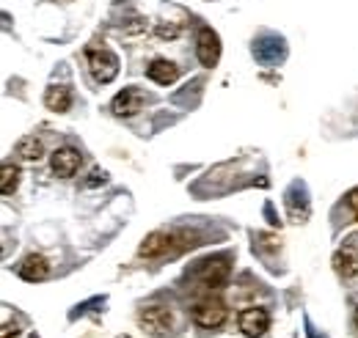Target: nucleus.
<instances>
[{"label": "nucleus", "mask_w": 358, "mask_h": 338, "mask_svg": "<svg viewBox=\"0 0 358 338\" xmlns=\"http://www.w3.org/2000/svg\"><path fill=\"white\" fill-rule=\"evenodd\" d=\"M47 275H50V264H47L45 256H28V258L20 264V278L28 281V284L45 281Z\"/></svg>", "instance_id": "nucleus-11"}, {"label": "nucleus", "mask_w": 358, "mask_h": 338, "mask_svg": "<svg viewBox=\"0 0 358 338\" xmlns=\"http://www.w3.org/2000/svg\"><path fill=\"white\" fill-rule=\"evenodd\" d=\"M55 3H69V0H55Z\"/></svg>", "instance_id": "nucleus-22"}, {"label": "nucleus", "mask_w": 358, "mask_h": 338, "mask_svg": "<svg viewBox=\"0 0 358 338\" xmlns=\"http://www.w3.org/2000/svg\"><path fill=\"white\" fill-rule=\"evenodd\" d=\"M17 154H20V160H25V163H39V160L45 157V146H42L39 138H22V140L17 143Z\"/></svg>", "instance_id": "nucleus-15"}, {"label": "nucleus", "mask_w": 358, "mask_h": 338, "mask_svg": "<svg viewBox=\"0 0 358 338\" xmlns=\"http://www.w3.org/2000/svg\"><path fill=\"white\" fill-rule=\"evenodd\" d=\"M20 187V168L6 163L3 166V176H0V193L3 196H14V190Z\"/></svg>", "instance_id": "nucleus-16"}, {"label": "nucleus", "mask_w": 358, "mask_h": 338, "mask_svg": "<svg viewBox=\"0 0 358 338\" xmlns=\"http://www.w3.org/2000/svg\"><path fill=\"white\" fill-rule=\"evenodd\" d=\"M89 69L96 83H110L119 75V58L110 50H91L89 52Z\"/></svg>", "instance_id": "nucleus-4"}, {"label": "nucleus", "mask_w": 358, "mask_h": 338, "mask_svg": "<svg viewBox=\"0 0 358 338\" xmlns=\"http://www.w3.org/2000/svg\"><path fill=\"white\" fill-rule=\"evenodd\" d=\"M34 338H36V336H34Z\"/></svg>", "instance_id": "nucleus-23"}, {"label": "nucleus", "mask_w": 358, "mask_h": 338, "mask_svg": "<svg viewBox=\"0 0 358 338\" xmlns=\"http://www.w3.org/2000/svg\"><path fill=\"white\" fill-rule=\"evenodd\" d=\"M356 328H358V308H356Z\"/></svg>", "instance_id": "nucleus-21"}, {"label": "nucleus", "mask_w": 358, "mask_h": 338, "mask_svg": "<svg viewBox=\"0 0 358 338\" xmlns=\"http://www.w3.org/2000/svg\"><path fill=\"white\" fill-rule=\"evenodd\" d=\"M204 286H210V289H218V286H224L226 281H229V275H231V267H229V258L224 256H213V258H204V261H199V267H196V272H193Z\"/></svg>", "instance_id": "nucleus-2"}, {"label": "nucleus", "mask_w": 358, "mask_h": 338, "mask_svg": "<svg viewBox=\"0 0 358 338\" xmlns=\"http://www.w3.org/2000/svg\"><path fill=\"white\" fill-rule=\"evenodd\" d=\"M141 108H143V94H141L138 88H124V91H119V94L113 96V102H110V110H113L116 116H135Z\"/></svg>", "instance_id": "nucleus-9"}, {"label": "nucleus", "mask_w": 358, "mask_h": 338, "mask_svg": "<svg viewBox=\"0 0 358 338\" xmlns=\"http://www.w3.org/2000/svg\"><path fill=\"white\" fill-rule=\"evenodd\" d=\"M20 330H17V325H3V338H11V336H17Z\"/></svg>", "instance_id": "nucleus-20"}, {"label": "nucleus", "mask_w": 358, "mask_h": 338, "mask_svg": "<svg viewBox=\"0 0 358 338\" xmlns=\"http://www.w3.org/2000/svg\"><path fill=\"white\" fill-rule=\"evenodd\" d=\"M348 207L353 210V214L358 217V187L356 190H350V196H348Z\"/></svg>", "instance_id": "nucleus-18"}, {"label": "nucleus", "mask_w": 358, "mask_h": 338, "mask_svg": "<svg viewBox=\"0 0 358 338\" xmlns=\"http://www.w3.org/2000/svg\"><path fill=\"white\" fill-rule=\"evenodd\" d=\"M196 55L204 66H215L218 58H221V39L215 31L210 28H201L199 31V42H196Z\"/></svg>", "instance_id": "nucleus-7"}, {"label": "nucleus", "mask_w": 358, "mask_h": 338, "mask_svg": "<svg viewBox=\"0 0 358 338\" xmlns=\"http://www.w3.org/2000/svg\"><path fill=\"white\" fill-rule=\"evenodd\" d=\"M177 34H179V28H177V25H171V28H166V25H160V28H157V36H160V39H174Z\"/></svg>", "instance_id": "nucleus-17"}, {"label": "nucleus", "mask_w": 358, "mask_h": 338, "mask_svg": "<svg viewBox=\"0 0 358 338\" xmlns=\"http://www.w3.org/2000/svg\"><path fill=\"white\" fill-rule=\"evenodd\" d=\"M146 75H149V80H155V83L171 85L179 78V66L174 64V61H166V58H155V61L149 64Z\"/></svg>", "instance_id": "nucleus-10"}, {"label": "nucleus", "mask_w": 358, "mask_h": 338, "mask_svg": "<svg viewBox=\"0 0 358 338\" xmlns=\"http://www.w3.org/2000/svg\"><path fill=\"white\" fill-rule=\"evenodd\" d=\"M45 105L50 108V110H55V113L69 110V105H72V94H69V88H64V85H52V88H47Z\"/></svg>", "instance_id": "nucleus-13"}, {"label": "nucleus", "mask_w": 358, "mask_h": 338, "mask_svg": "<svg viewBox=\"0 0 358 338\" xmlns=\"http://www.w3.org/2000/svg\"><path fill=\"white\" fill-rule=\"evenodd\" d=\"M193 322L199 328H207V330H215L226 322V305L215 297H207V300H199L193 305Z\"/></svg>", "instance_id": "nucleus-3"}, {"label": "nucleus", "mask_w": 358, "mask_h": 338, "mask_svg": "<svg viewBox=\"0 0 358 338\" xmlns=\"http://www.w3.org/2000/svg\"><path fill=\"white\" fill-rule=\"evenodd\" d=\"M138 319H141V325H143L149 333H155V336H166V333L174 328V316H171V311H169L166 305H149V308H143V311L138 314Z\"/></svg>", "instance_id": "nucleus-5"}, {"label": "nucleus", "mask_w": 358, "mask_h": 338, "mask_svg": "<svg viewBox=\"0 0 358 338\" xmlns=\"http://www.w3.org/2000/svg\"><path fill=\"white\" fill-rule=\"evenodd\" d=\"M270 328V316L265 308H245L240 314V330L248 338H259L265 336Z\"/></svg>", "instance_id": "nucleus-8"}, {"label": "nucleus", "mask_w": 358, "mask_h": 338, "mask_svg": "<svg viewBox=\"0 0 358 338\" xmlns=\"http://www.w3.org/2000/svg\"><path fill=\"white\" fill-rule=\"evenodd\" d=\"M334 267H336V272L345 275V278L358 275V251L356 248H345V251H339V254L334 256Z\"/></svg>", "instance_id": "nucleus-14"}, {"label": "nucleus", "mask_w": 358, "mask_h": 338, "mask_svg": "<svg viewBox=\"0 0 358 338\" xmlns=\"http://www.w3.org/2000/svg\"><path fill=\"white\" fill-rule=\"evenodd\" d=\"M99 182H105V173H102V170H94V173H91V179H89V184L94 187V184H99Z\"/></svg>", "instance_id": "nucleus-19"}, {"label": "nucleus", "mask_w": 358, "mask_h": 338, "mask_svg": "<svg viewBox=\"0 0 358 338\" xmlns=\"http://www.w3.org/2000/svg\"><path fill=\"white\" fill-rule=\"evenodd\" d=\"M50 166H52V173L61 176V179H69L75 176L78 168H80V152L72 149V146H64V149H55L52 157H50Z\"/></svg>", "instance_id": "nucleus-6"}, {"label": "nucleus", "mask_w": 358, "mask_h": 338, "mask_svg": "<svg viewBox=\"0 0 358 338\" xmlns=\"http://www.w3.org/2000/svg\"><path fill=\"white\" fill-rule=\"evenodd\" d=\"M187 245H196L193 237L187 234H166V231H155L143 240V245L138 248V256L143 258H163V256H174L185 251Z\"/></svg>", "instance_id": "nucleus-1"}, {"label": "nucleus", "mask_w": 358, "mask_h": 338, "mask_svg": "<svg viewBox=\"0 0 358 338\" xmlns=\"http://www.w3.org/2000/svg\"><path fill=\"white\" fill-rule=\"evenodd\" d=\"M254 55H257V61H262V64H278L281 58H284V42L281 39H275V36H265V39H259V44L254 47Z\"/></svg>", "instance_id": "nucleus-12"}]
</instances>
